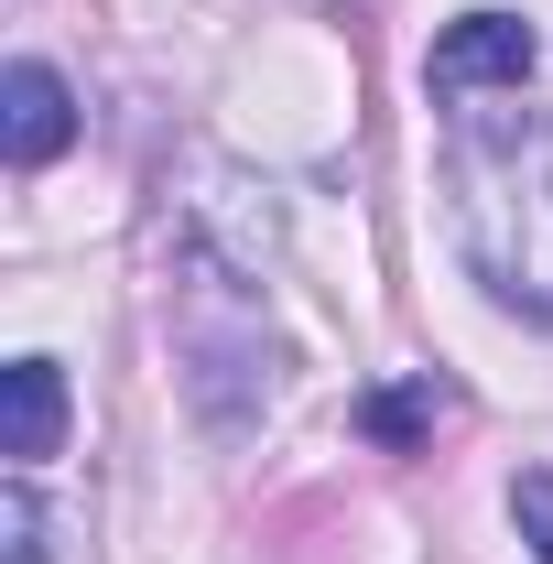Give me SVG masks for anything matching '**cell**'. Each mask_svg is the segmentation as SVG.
<instances>
[{"mask_svg":"<svg viewBox=\"0 0 553 564\" xmlns=\"http://www.w3.org/2000/svg\"><path fill=\"white\" fill-rule=\"evenodd\" d=\"M510 521H521V543L553 564V467H521V478H510Z\"/></svg>","mask_w":553,"mask_h":564,"instance_id":"6","label":"cell"},{"mask_svg":"<svg viewBox=\"0 0 553 564\" xmlns=\"http://www.w3.org/2000/svg\"><path fill=\"white\" fill-rule=\"evenodd\" d=\"M66 141H76V87L22 55V66L0 76V152H11V163H55Z\"/></svg>","mask_w":553,"mask_h":564,"instance_id":"3","label":"cell"},{"mask_svg":"<svg viewBox=\"0 0 553 564\" xmlns=\"http://www.w3.org/2000/svg\"><path fill=\"white\" fill-rule=\"evenodd\" d=\"M0 532H11V564H55L44 554V499L11 478V499H0Z\"/></svg>","mask_w":553,"mask_h":564,"instance_id":"7","label":"cell"},{"mask_svg":"<svg viewBox=\"0 0 553 564\" xmlns=\"http://www.w3.org/2000/svg\"><path fill=\"white\" fill-rule=\"evenodd\" d=\"M445 228L467 272L553 326V109H456L445 131Z\"/></svg>","mask_w":553,"mask_h":564,"instance_id":"1","label":"cell"},{"mask_svg":"<svg viewBox=\"0 0 553 564\" xmlns=\"http://www.w3.org/2000/svg\"><path fill=\"white\" fill-rule=\"evenodd\" d=\"M434 413H445V391H434V369H423V380L369 391V402H358V434H369V445H423V434H434Z\"/></svg>","mask_w":553,"mask_h":564,"instance_id":"5","label":"cell"},{"mask_svg":"<svg viewBox=\"0 0 553 564\" xmlns=\"http://www.w3.org/2000/svg\"><path fill=\"white\" fill-rule=\"evenodd\" d=\"M66 445V369L55 358H11L0 369V456L11 467H44Z\"/></svg>","mask_w":553,"mask_h":564,"instance_id":"4","label":"cell"},{"mask_svg":"<svg viewBox=\"0 0 553 564\" xmlns=\"http://www.w3.org/2000/svg\"><path fill=\"white\" fill-rule=\"evenodd\" d=\"M532 66H543V44H532V22L521 11H467V22H445L434 33V98H521L532 87Z\"/></svg>","mask_w":553,"mask_h":564,"instance_id":"2","label":"cell"}]
</instances>
